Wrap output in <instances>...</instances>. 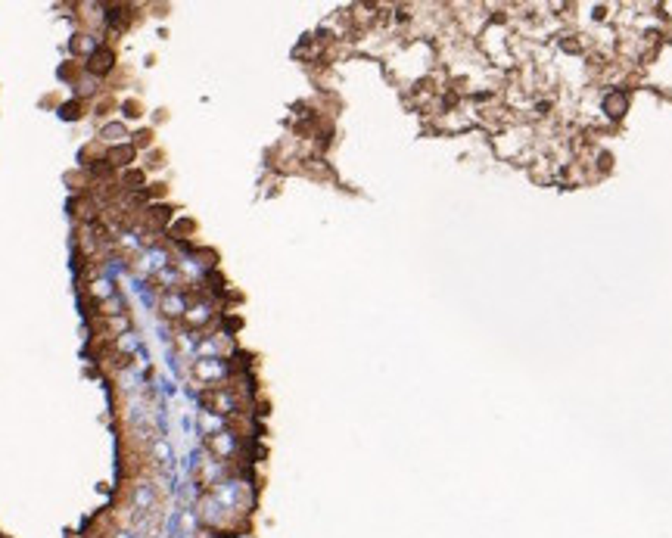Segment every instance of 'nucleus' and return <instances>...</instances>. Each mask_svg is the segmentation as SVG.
Instances as JSON below:
<instances>
[{
    "label": "nucleus",
    "instance_id": "obj_1",
    "mask_svg": "<svg viewBox=\"0 0 672 538\" xmlns=\"http://www.w3.org/2000/svg\"><path fill=\"white\" fill-rule=\"evenodd\" d=\"M200 405L206 414H215L221 420H227V417H237V414H246V398L243 392L237 386H215V389H202L200 392Z\"/></svg>",
    "mask_w": 672,
    "mask_h": 538
},
{
    "label": "nucleus",
    "instance_id": "obj_2",
    "mask_svg": "<svg viewBox=\"0 0 672 538\" xmlns=\"http://www.w3.org/2000/svg\"><path fill=\"white\" fill-rule=\"evenodd\" d=\"M190 373H193V380H197L200 386L215 389V386H224L227 377L234 373V367H231L227 358H197Z\"/></svg>",
    "mask_w": 672,
    "mask_h": 538
},
{
    "label": "nucleus",
    "instance_id": "obj_3",
    "mask_svg": "<svg viewBox=\"0 0 672 538\" xmlns=\"http://www.w3.org/2000/svg\"><path fill=\"white\" fill-rule=\"evenodd\" d=\"M206 448H209V455L221 460V464H227L231 457L240 455V435H237L234 430H218V433H206Z\"/></svg>",
    "mask_w": 672,
    "mask_h": 538
},
{
    "label": "nucleus",
    "instance_id": "obj_4",
    "mask_svg": "<svg viewBox=\"0 0 672 538\" xmlns=\"http://www.w3.org/2000/svg\"><path fill=\"white\" fill-rule=\"evenodd\" d=\"M215 321V309H212V302L202 293L193 296V302L187 305V314H184V324L190 330H202V327H209V324Z\"/></svg>",
    "mask_w": 672,
    "mask_h": 538
},
{
    "label": "nucleus",
    "instance_id": "obj_5",
    "mask_svg": "<svg viewBox=\"0 0 672 538\" xmlns=\"http://www.w3.org/2000/svg\"><path fill=\"white\" fill-rule=\"evenodd\" d=\"M91 75H97V78H103V75H109L115 69V50L109 47V44H100L93 53L88 56V66H84Z\"/></svg>",
    "mask_w": 672,
    "mask_h": 538
},
{
    "label": "nucleus",
    "instance_id": "obj_6",
    "mask_svg": "<svg viewBox=\"0 0 672 538\" xmlns=\"http://www.w3.org/2000/svg\"><path fill=\"white\" fill-rule=\"evenodd\" d=\"M172 224V209L168 206H150L140 212V227L150 230V234H156V230H168Z\"/></svg>",
    "mask_w": 672,
    "mask_h": 538
},
{
    "label": "nucleus",
    "instance_id": "obj_7",
    "mask_svg": "<svg viewBox=\"0 0 672 538\" xmlns=\"http://www.w3.org/2000/svg\"><path fill=\"white\" fill-rule=\"evenodd\" d=\"M134 156H138V150H134L131 143H115V147L106 150V162L115 168V172H125V168L134 162Z\"/></svg>",
    "mask_w": 672,
    "mask_h": 538
},
{
    "label": "nucleus",
    "instance_id": "obj_8",
    "mask_svg": "<svg viewBox=\"0 0 672 538\" xmlns=\"http://www.w3.org/2000/svg\"><path fill=\"white\" fill-rule=\"evenodd\" d=\"M626 106H629V97L623 90H607L601 97V113H607V115H614V118H619L626 113Z\"/></svg>",
    "mask_w": 672,
    "mask_h": 538
},
{
    "label": "nucleus",
    "instance_id": "obj_9",
    "mask_svg": "<svg viewBox=\"0 0 672 538\" xmlns=\"http://www.w3.org/2000/svg\"><path fill=\"white\" fill-rule=\"evenodd\" d=\"M143 181H147V172H143V168H125V172H118V187H122L125 193H140Z\"/></svg>",
    "mask_w": 672,
    "mask_h": 538
},
{
    "label": "nucleus",
    "instance_id": "obj_10",
    "mask_svg": "<svg viewBox=\"0 0 672 538\" xmlns=\"http://www.w3.org/2000/svg\"><path fill=\"white\" fill-rule=\"evenodd\" d=\"M125 138H128V128L122 125V122H109V125H103L100 128V140L103 143H125Z\"/></svg>",
    "mask_w": 672,
    "mask_h": 538
},
{
    "label": "nucleus",
    "instance_id": "obj_11",
    "mask_svg": "<svg viewBox=\"0 0 672 538\" xmlns=\"http://www.w3.org/2000/svg\"><path fill=\"white\" fill-rule=\"evenodd\" d=\"M134 150H147V147H153V128H140L138 134H134V143H131Z\"/></svg>",
    "mask_w": 672,
    "mask_h": 538
},
{
    "label": "nucleus",
    "instance_id": "obj_12",
    "mask_svg": "<svg viewBox=\"0 0 672 538\" xmlns=\"http://www.w3.org/2000/svg\"><path fill=\"white\" fill-rule=\"evenodd\" d=\"M81 115H84V103H81V100L63 106V118H72V122H75V118H81Z\"/></svg>",
    "mask_w": 672,
    "mask_h": 538
},
{
    "label": "nucleus",
    "instance_id": "obj_13",
    "mask_svg": "<svg viewBox=\"0 0 672 538\" xmlns=\"http://www.w3.org/2000/svg\"><path fill=\"white\" fill-rule=\"evenodd\" d=\"M140 109H143L140 100H125V115H128V118H140V115H143Z\"/></svg>",
    "mask_w": 672,
    "mask_h": 538
},
{
    "label": "nucleus",
    "instance_id": "obj_14",
    "mask_svg": "<svg viewBox=\"0 0 672 538\" xmlns=\"http://www.w3.org/2000/svg\"><path fill=\"white\" fill-rule=\"evenodd\" d=\"M187 230H197V224H193V221H177V224L168 230V234H172V237H181V234H187Z\"/></svg>",
    "mask_w": 672,
    "mask_h": 538
},
{
    "label": "nucleus",
    "instance_id": "obj_15",
    "mask_svg": "<svg viewBox=\"0 0 672 538\" xmlns=\"http://www.w3.org/2000/svg\"><path fill=\"white\" fill-rule=\"evenodd\" d=\"M150 168H159L162 165V152H150V162H147Z\"/></svg>",
    "mask_w": 672,
    "mask_h": 538
}]
</instances>
